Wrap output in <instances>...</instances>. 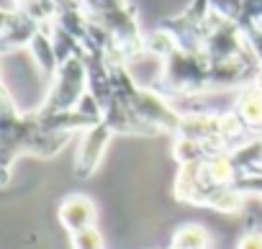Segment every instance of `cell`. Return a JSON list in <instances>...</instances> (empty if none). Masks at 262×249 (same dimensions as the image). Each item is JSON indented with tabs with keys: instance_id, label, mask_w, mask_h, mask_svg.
<instances>
[{
	"instance_id": "6da1fadb",
	"label": "cell",
	"mask_w": 262,
	"mask_h": 249,
	"mask_svg": "<svg viewBox=\"0 0 262 249\" xmlns=\"http://www.w3.org/2000/svg\"><path fill=\"white\" fill-rule=\"evenodd\" d=\"M247 172L236 165L231 152H213L203 160L180 165L175 180V198L180 203L213 208L221 213H239L247 195L239 183Z\"/></svg>"
},
{
	"instance_id": "7a4b0ae2",
	"label": "cell",
	"mask_w": 262,
	"mask_h": 249,
	"mask_svg": "<svg viewBox=\"0 0 262 249\" xmlns=\"http://www.w3.org/2000/svg\"><path fill=\"white\" fill-rule=\"evenodd\" d=\"M90 90V67L85 54H75L64 62H59L49 93L39 108V113H57V110H70L75 108L85 93Z\"/></svg>"
},
{
	"instance_id": "3957f363",
	"label": "cell",
	"mask_w": 262,
	"mask_h": 249,
	"mask_svg": "<svg viewBox=\"0 0 262 249\" xmlns=\"http://www.w3.org/2000/svg\"><path fill=\"white\" fill-rule=\"evenodd\" d=\"M113 134L116 131L108 126L105 121H100V123H95V126L82 131L80 147H77V157H75V175L77 177H90L98 170V165H100V160L105 154V147H108Z\"/></svg>"
},
{
	"instance_id": "277c9868",
	"label": "cell",
	"mask_w": 262,
	"mask_h": 249,
	"mask_svg": "<svg viewBox=\"0 0 262 249\" xmlns=\"http://www.w3.org/2000/svg\"><path fill=\"white\" fill-rule=\"evenodd\" d=\"M95 218H98V208L82 193H72L59 203V221L70 234H77L82 229L95 226Z\"/></svg>"
},
{
	"instance_id": "5b68a950",
	"label": "cell",
	"mask_w": 262,
	"mask_h": 249,
	"mask_svg": "<svg viewBox=\"0 0 262 249\" xmlns=\"http://www.w3.org/2000/svg\"><path fill=\"white\" fill-rule=\"evenodd\" d=\"M39 31H41V24L36 18H31L24 8L3 11V47L6 49L29 47Z\"/></svg>"
},
{
	"instance_id": "8992f818",
	"label": "cell",
	"mask_w": 262,
	"mask_h": 249,
	"mask_svg": "<svg viewBox=\"0 0 262 249\" xmlns=\"http://www.w3.org/2000/svg\"><path fill=\"white\" fill-rule=\"evenodd\" d=\"M234 113L252 137H262V87L247 85L234 103Z\"/></svg>"
},
{
	"instance_id": "52a82bcc",
	"label": "cell",
	"mask_w": 262,
	"mask_h": 249,
	"mask_svg": "<svg viewBox=\"0 0 262 249\" xmlns=\"http://www.w3.org/2000/svg\"><path fill=\"white\" fill-rule=\"evenodd\" d=\"M29 49H31V54H34L39 70H41L47 77H54V72H57V67H59V57H57L54 41H52V36L47 34V29H41V31L34 36V41L29 44Z\"/></svg>"
},
{
	"instance_id": "ba28073f",
	"label": "cell",
	"mask_w": 262,
	"mask_h": 249,
	"mask_svg": "<svg viewBox=\"0 0 262 249\" xmlns=\"http://www.w3.org/2000/svg\"><path fill=\"white\" fill-rule=\"evenodd\" d=\"M170 246H175V249H211V234L201 223H183L175 229Z\"/></svg>"
},
{
	"instance_id": "9c48e42d",
	"label": "cell",
	"mask_w": 262,
	"mask_h": 249,
	"mask_svg": "<svg viewBox=\"0 0 262 249\" xmlns=\"http://www.w3.org/2000/svg\"><path fill=\"white\" fill-rule=\"evenodd\" d=\"M72 236V249H105L103 246V236L95 226L90 229H82L77 234H70Z\"/></svg>"
},
{
	"instance_id": "30bf717a",
	"label": "cell",
	"mask_w": 262,
	"mask_h": 249,
	"mask_svg": "<svg viewBox=\"0 0 262 249\" xmlns=\"http://www.w3.org/2000/svg\"><path fill=\"white\" fill-rule=\"evenodd\" d=\"M236 249H262V231L257 226H252L242 239H239V246Z\"/></svg>"
}]
</instances>
